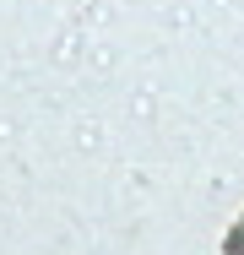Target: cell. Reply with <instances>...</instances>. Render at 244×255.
<instances>
[{
  "mask_svg": "<svg viewBox=\"0 0 244 255\" xmlns=\"http://www.w3.org/2000/svg\"><path fill=\"white\" fill-rule=\"evenodd\" d=\"M223 255H244V212L234 217V228L223 234Z\"/></svg>",
  "mask_w": 244,
  "mask_h": 255,
  "instance_id": "cell-1",
  "label": "cell"
}]
</instances>
